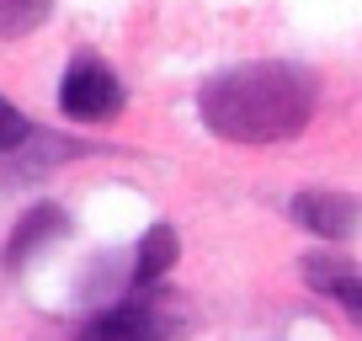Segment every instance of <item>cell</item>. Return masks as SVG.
Wrapping results in <instances>:
<instances>
[{"mask_svg": "<svg viewBox=\"0 0 362 341\" xmlns=\"http://www.w3.org/2000/svg\"><path fill=\"white\" fill-rule=\"evenodd\" d=\"M59 107L80 123H107V117L123 112V80L102 59H75L59 80Z\"/></svg>", "mask_w": 362, "mask_h": 341, "instance_id": "cell-2", "label": "cell"}, {"mask_svg": "<svg viewBox=\"0 0 362 341\" xmlns=\"http://www.w3.org/2000/svg\"><path fill=\"white\" fill-rule=\"evenodd\" d=\"M75 341H170V320L149 299H128V304L86 320Z\"/></svg>", "mask_w": 362, "mask_h": 341, "instance_id": "cell-3", "label": "cell"}, {"mask_svg": "<svg viewBox=\"0 0 362 341\" xmlns=\"http://www.w3.org/2000/svg\"><path fill=\"white\" fill-rule=\"evenodd\" d=\"M48 235H64V214H59L54 203H37L33 214L22 219V229L11 235V245H6V267H22L27 256H33V245H43Z\"/></svg>", "mask_w": 362, "mask_h": 341, "instance_id": "cell-7", "label": "cell"}, {"mask_svg": "<svg viewBox=\"0 0 362 341\" xmlns=\"http://www.w3.org/2000/svg\"><path fill=\"white\" fill-rule=\"evenodd\" d=\"M315 112V80L309 69L283 59H256L214 75L197 91V117L224 144H283L298 139Z\"/></svg>", "mask_w": 362, "mask_h": 341, "instance_id": "cell-1", "label": "cell"}, {"mask_svg": "<svg viewBox=\"0 0 362 341\" xmlns=\"http://www.w3.org/2000/svg\"><path fill=\"white\" fill-rule=\"evenodd\" d=\"M176 256H181L176 229H170V224H149V229H144V240H139V256H134V277H139V288H149L155 277H165L170 267H176Z\"/></svg>", "mask_w": 362, "mask_h": 341, "instance_id": "cell-6", "label": "cell"}, {"mask_svg": "<svg viewBox=\"0 0 362 341\" xmlns=\"http://www.w3.org/2000/svg\"><path fill=\"white\" fill-rule=\"evenodd\" d=\"M27 134H33V128H27V117L16 112L11 102H0V149H16V144H27Z\"/></svg>", "mask_w": 362, "mask_h": 341, "instance_id": "cell-9", "label": "cell"}, {"mask_svg": "<svg viewBox=\"0 0 362 341\" xmlns=\"http://www.w3.org/2000/svg\"><path fill=\"white\" fill-rule=\"evenodd\" d=\"M293 224H304L315 240H346L362 224V203L346 192H298L293 197Z\"/></svg>", "mask_w": 362, "mask_h": 341, "instance_id": "cell-4", "label": "cell"}, {"mask_svg": "<svg viewBox=\"0 0 362 341\" xmlns=\"http://www.w3.org/2000/svg\"><path fill=\"white\" fill-rule=\"evenodd\" d=\"M298 272H304V283H315V294H330L341 309H351V315L362 320V277L351 272V267H341L336 256L320 250V256H304Z\"/></svg>", "mask_w": 362, "mask_h": 341, "instance_id": "cell-5", "label": "cell"}, {"mask_svg": "<svg viewBox=\"0 0 362 341\" xmlns=\"http://www.w3.org/2000/svg\"><path fill=\"white\" fill-rule=\"evenodd\" d=\"M48 11H54V0H0V43L33 33Z\"/></svg>", "mask_w": 362, "mask_h": 341, "instance_id": "cell-8", "label": "cell"}]
</instances>
